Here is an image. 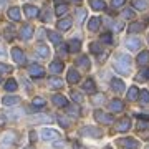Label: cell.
Instances as JSON below:
<instances>
[{"label":"cell","instance_id":"cell-1","mask_svg":"<svg viewBox=\"0 0 149 149\" xmlns=\"http://www.w3.org/2000/svg\"><path fill=\"white\" fill-rule=\"evenodd\" d=\"M114 70L118 73L129 74L131 71V56L129 55H118L114 60Z\"/></svg>","mask_w":149,"mask_h":149},{"label":"cell","instance_id":"cell-2","mask_svg":"<svg viewBox=\"0 0 149 149\" xmlns=\"http://www.w3.org/2000/svg\"><path fill=\"white\" fill-rule=\"evenodd\" d=\"M95 119H98V121L103 123V124H111V123H113V116H111V114H108V113L101 111V109H96V111H95Z\"/></svg>","mask_w":149,"mask_h":149},{"label":"cell","instance_id":"cell-3","mask_svg":"<svg viewBox=\"0 0 149 149\" xmlns=\"http://www.w3.org/2000/svg\"><path fill=\"white\" fill-rule=\"evenodd\" d=\"M15 139H17V134L13 133V131H7V133H3L2 136H0V144L10 146V144L15 143Z\"/></svg>","mask_w":149,"mask_h":149},{"label":"cell","instance_id":"cell-4","mask_svg":"<svg viewBox=\"0 0 149 149\" xmlns=\"http://www.w3.org/2000/svg\"><path fill=\"white\" fill-rule=\"evenodd\" d=\"M12 58L17 65H25V55L20 48H12Z\"/></svg>","mask_w":149,"mask_h":149},{"label":"cell","instance_id":"cell-5","mask_svg":"<svg viewBox=\"0 0 149 149\" xmlns=\"http://www.w3.org/2000/svg\"><path fill=\"white\" fill-rule=\"evenodd\" d=\"M28 73H30V76H33V78H42L43 74H45V70H43V66H40V65H32V66H28Z\"/></svg>","mask_w":149,"mask_h":149},{"label":"cell","instance_id":"cell-6","mask_svg":"<svg viewBox=\"0 0 149 149\" xmlns=\"http://www.w3.org/2000/svg\"><path fill=\"white\" fill-rule=\"evenodd\" d=\"M81 134H83V136H91V138H101V136H103V133L100 131V129L91 128V126L83 128V129H81Z\"/></svg>","mask_w":149,"mask_h":149},{"label":"cell","instance_id":"cell-7","mask_svg":"<svg viewBox=\"0 0 149 149\" xmlns=\"http://www.w3.org/2000/svg\"><path fill=\"white\" fill-rule=\"evenodd\" d=\"M129 128H131V119L129 118H123L116 124V131H119V133H126Z\"/></svg>","mask_w":149,"mask_h":149},{"label":"cell","instance_id":"cell-8","mask_svg":"<svg viewBox=\"0 0 149 149\" xmlns=\"http://www.w3.org/2000/svg\"><path fill=\"white\" fill-rule=\"evenodd\" d=\"M111 90L116 91V93H123V91L126 90V85H124V81L119 80V78H113L111 80Z\"/></svg>","mask_w":149,"mask_h":149},{"label":"cell","instance_id":"cell-9","mask_svg":"<svg viewBox=\"0 0 149 149\" xmlns=\"http://www.w3.org/2000/svg\"><path fill=\"white\" fill-rule=\"evenodd\" d=\"M119 143L124 146L126 149H139V141H136L134 138H124Z\"/></svg>","mask_w":149,"mask_h":149},{"label":"cell","instance_id":"cell-10","mask_svg":"<svg viewBox=\"0 0 149 149\" xmlns=\"http://www.w3.org/2000/svg\"><path fill=\"white\" fill-rule=\"evenodd\" d=\"M20 37L22 40H30L33 37V27L32 25H23L22 27V32H20Z\"/></svg>","mask_w":149,"mask_h":149},{"label":"cell","instance_id":"cell-11","mask_svg":"<svg viewBox=\"0 0 149 149\" xmlns=\"http://www.w3.org/2000/svg\"><path fill=\"white\" fill-rule=\"evenodd\" d=\"M80 48H81V42L78 40V38H73V40H70V43H68L70 53H78V52H80Z\"/></svg>","mask_w":149,"mask_h":149},{"label":"cell","instance_id":"cell-12","mask_svg":"<svg viewBox=\"0 0 149 149\" xmlns=\"http://www.w3.org/2000/svg\"><path fill=\"white\" fill-rule=\"evenodd\" d=\"M35 52H37L38 56H42V58H47L48 55H50L48 47H47V45H43V43H38L37 47H35Z\"/></svg>","mask_w":149,"mask_h":149},{"label":"cell","instance_id":"cell-13","mask_svg":"<svg viewBox=\"0 0 149 149\" xmlns=\"http://www.w3.org/2000/svg\"><path fill=\"white\" fill-rule=\"evenodd\" d=\"M23 12H25V15L28 17V18H35V17H38V8L33 5H25L23 7Z\"/></svg>","mask_w":149,"mask_h":149},{"label":"cell","instance_id":"cell-14","mask_svg":"<svg viewBox=\"0 0 149 149\" xmlns=\"http://www.w3.org/2000/svg\"><path fill=\"white\" fill-rule=\"evenodd\" d=\"M53 103H55V106H60V108L68 106V100H66L63 95H55L53 96Z\"/></svg>","mask_w":149,"mask_h":149},{"label":"cell","instance_id":"cell-15","mask_svg":"<svg viewBox=\"0 0 149 149\" xmlns=\"http://www.w3.org/2000/svg\"><path fill=\"white\" fill-rule=\"evenodd\" d=\"M123 108H124V104H123L121 100H111V101H109V109H111L113 113L123 111Z\"/></svg>","mask_w":149,"mask_h":149},{"label":"cell","instance_id":"cell-16","mask_svg":"<svg viewBox=\"0 0 149 149\" xmlns=\"http://www.w3.org/2000/svg\"><path fill=\"white\" fill-rule=\"evenodd\" d=\"M136 63L141 65V66H146L149 63V52H141L136 58Z\"/></svg>","mask_w":149,"mask_h":149},{"label":"cell","instance_id":"cell-17","mask_svg":"<svg viewBox=\"0 0 149 149\" xmlns=\"http://www.w3.org/2000/svg\"><path fill=\"white\" fill-rule=\"evenodd\" d=\"M8 18L13 22H18L22 18V13H20V8L18 7H12L10 10H8Z\"/></svg>","mask_w":149,"mask_h":149},{"label":"cell","instance_id":"cell-18","mask_svg":"<svg viewBox=\"0 0 149 149\" xmlns=\"http://www.w3.org/2000/svg\"><path fill=\"white\" fill-rule=\"evenodd\" d=\"M42 138L43 139H56V138H58V131L47 128V129H43V131H42Z\"/></svg>","mask_w":149,"mask_h":149},{"label":"cell","instance_id":"cell-19","mask_svg":"<svg viewBox=\"0 0 149 149\" xmlns=\"http://www.w3.org/2000/svg\"><path fill=\"white\" fill-rule=\"evenodd\" d=\"M2 103H3L5 106H15V104L20 103V98H18V96H5V98L2 100Z\"/></svg>","mask_w":149,"mask_h":149},{"label":"cell","instance_id":"cell-20","mask_svg":"<svg viewBox=\"0 0 149 149\" xmlns=\"http://www.w3.org/2000/svg\"><path fill=\"white\" fill-rule=\"evenodd\" d=\"M66 80H68V83L74 85V83H78V81H80V73H78L76 70H70V71H68V76H66Z\"/></svg>","mask_w":149,"mask_h":149},{"label":"cell","instance_id":"cell-21","mask_svg":"<svg viewBox=\"0 0 149 149\" xmlns=\"http://www.w3.org/2000/svg\"><path fill=\"white\" fill-rule=\"evenodd\" d=\"M71 25H73V22L70 20V18H63V20L58 22V25H56V27H58L61 32H66V30H70V28H71Z\"/></svg>","mask_w":149,"mask_h":149},{"label":"cell","instance_id":"cell-22","mask_svg":"<svg viewBox=\"0 0 149 149\" xmlns=\"http://www.w3.org/2000/svg\"><path fill=\"white\" fill-rule=\"evenodd\" d=\"M126 47L129 50H139L141 48V40H138V38H129V40H126Z\"/></svg>","mask_w":149,"mask_h":149},{"label":"cell","instance_id":"cell-23","mask_svg":"<svg viewBox=\"0 0 149 149\" xmlns=\"http://www.w3.org/2000/svg\"><path fill=\"white\" fill-rule=\"evenodd\" d=\"M50 71H52V73H61V71H63V63H61V61H60V60H55L53 63L50 65Z\"/></svg>","mask_w":149,"mask_h":149},{"label":"cell","instance_id":"cell-24","mask_svg":"<svg viewBox=\"0 0 149 149\" xmlns=\"http://www.w3.org/2000/svg\"><path fill=\"white\" fill-rule=\"evenodd\" d=\"M138 98H139V90L136 88V86H131V88L128 90V100L129 101H136Z\"/></svg>","mask_w":149,"mask_h":149},{"label":"cell","instance_id":"cell-25","mask_svg":"<svg viewBox=\"0 0 149 149\" xmlns=\"http://www.w3.org/2000/svg\"><path fill=\"white\" fill-rule=\"evenodd\" d=\"M90 5H91V8H95V10H104V8H106V3H104L103 0H90Z\"/></svg>","mask_w":149,"mask_h":149},{"label":"cell","instance_id":"cell-26","mask_svg":"<svg viewBox=\"0 0 149 149\" xmlns=\"http://www.w3.org/2000/svg\"><path fill=\"white\" fill-rule=\"evenodd\" d=\"M83 90L86 91V93H95L96 91V85L93 80H86L85 83H83Z\"/></svg>","mask_w":149,"mask_h":149},{"label":"cell","instance_id":"cell-27","mask_svg":"<svg viewBox=\"0 0 149 149\" xmlns=\"http://www.w3.org/2000/svg\"><path fill=\"white\" fill-rule=\"evenodd\" d=\"M100 25H101V20H100L98 17H93V18L90 20V23H88V27H90L91 32H96V30L100 28Z\"/></svg>","mask_w":149,"mask_h":149},{"label":"cell","instance_id":"cell-28","mask_svg":"<svg viewBox=\"0 0 149 149\" xmlns=\"http://www.w3.org/2000/svg\"><path fill=\"white\" fill-rule=\"evenodd\" d=\"M48 85L52 86V88H63V81L60 80L58 76H53V78H50V80H48Z\"/></svg>","mask_w":149,"mask_h":149},{"label":"cell","instance_id":"cell-29","mask_svg":"<svg viewBox=\"0 0 149 149\" xmlns=\"http://www.w3.org/2000/svg\"><path fill=\"white\" fill-rule=\"evenodd\" d=\"M148 0H133V7L136 10H144V8H148Z\"/></svg>","mask_w":149,"mask_h":149},{"label":"cell","instance_id":"cell-30","mask_svg":"<svg viewBox=\"0 0 149 149\" xmlns=\"http://www.w3.org/2000/svg\"><path fill=\"white\" fill-rule=\"evenodd\" d=\"M136 80H138V81L149 80V68H143V70H141V71L138 73V76H136Z\"/></svg>","mask_w":149,"mask_h":149},{"label":"cell","instance_id":"cell-31","mask_svg":"<svg viewBox=\"0 0 149 149\" xmlns=\"http://www.w3.org/2000/svg\"><path fill=\"white\" fill-rule=\"evenodd\" d=\"M66 12H68V5H66V3H60V5H56V8H55V13L58 17H63Z\"/></svg>","mask_w":149,"mask_h":149},{"label":"cell","instance_id":"cell-32","mask_svg":"<svg viewBox=\"0 0 149 149\" xmlns=\"http://www.w3.org/2000/svg\"><path fill=\"white\" fill-rule=\"evenodd\" d=\"M76 65L88 70V68H90V58H88V56H80V58L76 60Z\"/></svg>","mask_w":149,"mask_h":149},{"label":"cell","instance_id":"cell-33","mask_svg":"<svg viewBox=\"0 0 149 149\" xmlns=\"http://www.w3.org/2000/svg\"><path fill=\"white\" fill-rule=\"evenodd\" d=\"M32 106H33V108H37V109H40V108H43V106H45V100H43V98H40V96H37V98H33Z\"/></svg>","mask_w":149,"mask_h":149},{"label":"cell","instance_id":"cell-34","mask_svg":"<svg viewBox=\"0 0 149 149\" xmlns=\"http://www.w3.org/2000/svg\"><path fill=\"white\" fill-rule=\"evenodd\" d=\"M143 25H141V23H131V25H129V33H139V32H143Z\"/></svg>","mask_w":149,"mask_h":149},{"label":"cell","instance_id":"cell-35","mask_svg":"<svg viewBox=\"0 0 149 149\" xmlns=\"http://www.w3.org/2000/svg\"><path fill=\"white\" fill-rule=\"evenodd\" d=\"M17 88H18V85H17L15 80H8V81L5 83V90L10 91V93H12V91H17Z\"/></svg>","mask_w":149,"mask_h":149},{"label":"cell","instance_id":"cell-36","mask_svg":"<svg viewBox=\"0 0 149 149\" xmlns=\"http://www.w3.org/2000/svg\"><path fill=\"white\" fill-rule=\"evenodd\" d=\"M48 38H50L55 45H60V42H61V37H60L56 32H48Z\"/></svg>","mask_w":149,"mask_h":149},{"label":"cell","instance_id":"cell-37","mask_svg":"<svg viewBox=\"0 0 149 149\" xmlns=\"http://www.w3.org/2000/svg\"><path fill=\"white\" fill-rule=\"evenodd\" d=\"M139 100H141V103H143V104L149 103V91H148V90L139 91Z\"/></svg>","mask_w":149,"mask_h":149},{"label":"cell","instance_id":"cell-38","mask_svg":"<svg viewBox=\"0 0 149 149\" xmlns=\"http://www.w3.org/2000/svg\"><path fill=\"white\" fill-rule=\"evenodd\" d=\"M66 113L70 116H80V108L78 106H66Z\"/></svg>","mask_w":149,"mask_h":149},{"label":"cell","instance_id":"cell-39","mask_svg":"<svg viewBox=\"0 0 149 149\" xmlns=\"http://www.w3.org/2000/svg\"><path fill=\"white\" fill-rule=\"evenodd\" d=\"M85 17H86V10H85V8H78V10H76V18H78V23H83Z\"/></svg>","mask_w":149,"mask_h":149},{"label":"cell","instance_id":"cell-40","mask_svg":"<svg viewBox=\"0 0 149 149\" xmlns=\"http://www.w3.org/2000/svg\"><path fill=\"white\" fill-rule=\"evenodd\" d=\"M90 50L93 52L95 55H100V53H103V50H101V45L100 43H91L90 45Z\"/></svg>","mask_w":149,"mask_h":149},{"label":"cell","instance_id":"cell-41","mask_svg":"<svg viewBox=\"0 0 149 149\" xmlns=\"http://www.w3.org/2000/svg\"><path fill=\"white\" fill-rule=\"evenodd\" d=\"M100 40H101V43H113V35L111 33H103Z\"/></svg>","mask_w":149,"mask_h":149},{"label":"cell","instance_id":"cell-42","mask_svg":"<svg viewBox=\"0 0 149 149\" xmlns=\"http://www.w3.org/2000/svg\"><path fill=\"white\" fill-rule=\"evenodd\" d=\"M71 100L76 103H81L83 101V96L80 95V93H76V91H71Z\"/></svg>","mask_w":149,"mask_h":149},{"label":"cell","instance_id":"cell-43","mask_svg":"<svg viewBox=\"0 0 149 149\" xmlns=\"http://www.w3.org/2000/svg\"><path fill=\"white\" fill-rule=\"evenodd\" d=\"M103 101H104V96L103 95H95L93 96V103H95V104H101Z\"/></svg>","mask_w":149,"mask_h":149},{"label":"cell","instance_id":"cell-44","mask_svg":"<svg viewBox=\"0 0 149 149\" xmlns=\"http://www.w3.org/2000/svg\"><path fill=\"white\" fill-rule=\"evenodd\" d=\"M133 15H134L133 8H126V10L123 12V17H124V18H133Z\"/></svg>","mask_w":149,"mask_h":149},{"label":"cell","instance_id":"cell-45","mask_svg":"<svg viewBox=\"0 0 149 149\" xmlns=\"http://www.w3.org/2000/svg\"><path fill=\"white\" fill-rule=\"evenodd\" d=\"M12 71V66H7V65L0 63V73H10Z\"/></svg>","mask_w":149,"mask_h":149},{"label":"cell","instance_id":"cell-46","mask_svg":"<svg viewBox=\"0 0 149 149\" xmlns=\"http://www.w3.org/2000/svg\"><path fill=\"white\" fill-rule=\"evenodd\" d=\"M146 128H149V121L148 119H143L141 123H138V129H146Z\"/></svg>","mask_w":149,"mask_h":149},{"label":"cell","instance_id":"cell-47","mask_svg":"<svg viewBox=\"0 0 149 149\" xmlns=\"http://www.w3.org/2000/svg\"><path fill=\"white\" fill-rule=\"evenodd\" d=\"M124 2H126V0H113L111 5L113 7H121V5H124Z\"/></svg>","mask_w":149,"mask_h":149},{"label":"cell","instance_id":"cell-48","mask_svg":"<svg viewBox=\"0 0 149 149\" xmlns=\"http://www.w3.org/2000/svg\"><path fill=\"white\" fill-rule=\"evenodd\" d=\"M58 121H60V124H61V126H65V128H66V126H70V123L66 121L65 118H58Z\"/></svg>","mask_w":149,"mask_h":149},{"label":"cell","instance_id":"cell-49","mask_svg":"<svg viewBox=\"0 0 149 149\" xmlns=\"http://www.w3.org/2000/svg\"><path fill=\"white\" fill-rule=\"evenodd\" d=\"M30 141H32V143L37 141V133H35V131H30Z\"/></svg>","mask_w":149,"mask_h":149},{"label":"cell","instance_id":"cell-50","mask_svg":"<svg viewBox=\"0 0 149 149\" xmlns=\"http://www.w3.org/2000/svg\"><path fill=\"white\" fill-rule=\"evenodd\" d=\"M5 5H7V0H0V10H2Z\"/></svg>","mask_w":149,"mask_h":149},{"label":"cell","instance_id":"cell-51","mask_svg":"<svg viewBox=\"0 0 149 149\" xmlns=\"http://www.w3.org/2000/svg\"><path fill=\"white\" fill-rule=\"evenodd\" d=\"M0 56H5V52H3V48L0 47Z\"/></svg>","mask_w":149,"mask_h":149},{"label":"cell","instance_id":"cell-52","mask_svg":"<svg viewBox=\"0 0 149 149\" xmlns=\"http://www.w3.org/2000/svg\"><path fill=\"white\" fill-rule=\"evenodd\" d=\"M71 2H73V3H80L81 0H71Z\"/></svg>","mask_w":149,"mask_h":149},{"label":"cell","instance_id":"cell-53","mask_svg":"<svg viewBox=\"0 0 149 149\" xmlns=\"http://www.w3.org/2000/svg\"><path fill=\"white\" fill-rule=\"evenodd\" d=\"M104 149H111V148H104Z\"/></svg>","mask_w":149,"mask_h":149},{"label":"cell","instance_id":"cell-54","mask_svg":"<svg viewBox=\"0 0 149 149\" xmlns=\"http://www.w3.org/2000/svg\"><path fill=\"white\" fill-rule=\"evenodd\" d=\"M27 149H32V148H27Z\"/></svg>","mask_w":149,"mask_h":149}]
</instances>
